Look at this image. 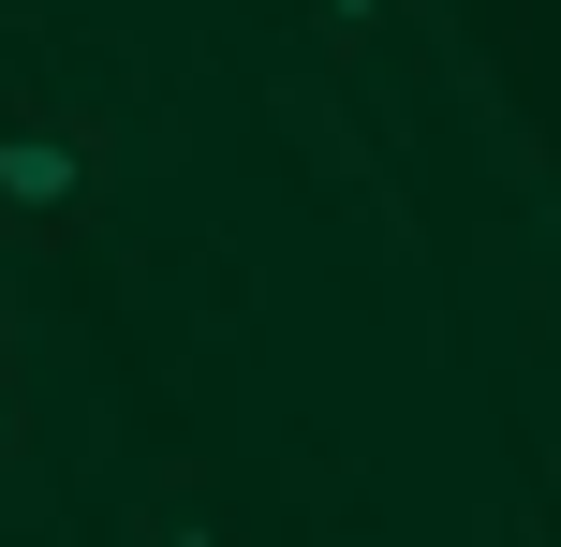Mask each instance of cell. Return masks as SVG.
Wrapping results in <instances>:
<instances>
[{"label":"cell","instance_id":"1","mask_svg":"<svg viewBox=\"0 0 561 547\" xmlns=\"http://www.w3.org/2000/svg\"><path fill=\"white\" fill-rule=\"evenodd\" d=\"M0 207H15L30 237H59V223L89 207V148L45 134V118H15V134H0Z\"/></svg>","mask_w":561,"mask_h":547},{"label":"cell","instance_id":"2","mask_svg":"<svg viewBox=\"0 0 561 547\" xmlns=\"http://www.w3.org/2000/svg\"><path fill=\"white\" fill-rule=\"evenodd\" d=\"M325 30H385V0H325Z\"/></svg>","mask_w":561,"mask_h":547},{"label":"cell","instance_id":"3","mask_svg":"<svg viewBox=\"0 0 561 547\" xmlns=\"http://www.w3.org/2000/svg\"><path fill=\"white\" fill-rule=\"evenodd\" d=\"M163 547H207V533H193V518H163Z\"/></svg>","mask_w":561,"mask_h":547},{"label":"cell","instance_id":"4","mask_svg":"<svg viewBox=\"0 0 561 547\" xmlns=\"http://www.w3.org/2000/svg\"><path fill=\"white\" fill-rule=\"evenodd\" d=\"M0 459H15V400H0Z\"/></svg>","mask_w":561,"mask_h":547}]
</instances>
